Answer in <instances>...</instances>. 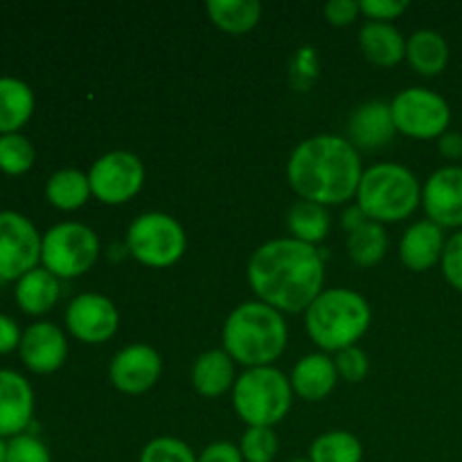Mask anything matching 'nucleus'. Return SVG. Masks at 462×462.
Here are the masks:
<instances>
[{
    "mask_svg": "<svg viewBox=\"0 0 462 462\" xmlns=\"http://www.w3.org/2000/svg\"><path fill=\"white\" fill-rule=\"evenodd\" d=\"M248 282L260 302L287 314H300L323 291V257L319 248L293 237L271 239L251 255Z\"/></svg>",
    "mask_w": 462,
    "mask_h": 462,
    "instance_id": "1",
    "label": "nucleus"
},
{
    "mask_svg": "<svg viewBox=\"0 0 462 462\" xmlns=\"http://www.w3.org/2000/svg\"><path fill=\"white\" fill-rule=\"evenodd\" d=\"M364 167L359 149L341 135H314L293 149L287 162L289 185L319 206H341L356 197Z\"/></svg>",
    "mask_w": 462,
    "mask_h": 462,
    "instance_id": "2",
    "label": "nucleus"
},
{
    "mask_svg": "<svg viewBox=\"0 0 462 462\" xmlns=\"http://www.w3.org/2000/svg\"><path fill=\"white\" fill-rule=\"evenodd\" d=\"M224 350L230 359L251 368H264L282 356L289 329L282 311L260 300L242 302L224 323Z\"/></svg>",
    "mask_w": 462,
    "mask_h": 462,
    "instance_id": "3",
    "label": "nucleus"
},
{
    "mask_svg": "<svg viewBox=\"0 0 462 462\" xmlns=\"http://www.w3.org/2000/svg\"><path fill=\"white\" fill-rule=\"evenodd\" d=\"M370 305L352 289H325L305 311L311 341L325 352L352 347L370 328Z\"/></svg>",
    "mask_w": 462,
    "mask_h": 462,
    "instance_id": "4",
    "label": "nucleus"
},
{
    "mask_svg": "<svg viewBox=\"0 0 462 462\" xmlns=\"http://www.w3.org/2000/svg\"><path fill=\"white\" fill-rule=\"evenodd\" d=\"M422 203V188L413 171L397 162H379L361 176L356 206L374 224L404 221Z\"/></svg>",
    "mask_w": 462,
    "mask_h": 462,
    "instance_id": "5",
    "label": "nucleus"
},
{
    "mask_svg": "<svg viewBox=\"0 0 462 462\" xmlns=\"http://www.w3.org/2000/svg\"><path fill=\"white\" fill-rule=\"evenodd\" d=\"M293 402L291 382L273 365L251 368L233 386V406L248 427L273 429Z\"/></svg>",
    "mask_w": 462,
    "mask_h": 462,
    "instance_id": "6",
    "label": "nucleus"
},
{
    "mask_svg": "<svg viewBox=\"0 0 462 462\" xmlns=\"http://www.w3.org/2000/svg\"><path fill=\"white\" fill-rule=\"evenodd\" d=\"M188 237L174 217L165 212H144L131 221L126 230V248L131 255L152 269H167L183 257Z\"/></svg>",
    "mask_w": 462,
    "mask_h": 462,
    "instance_id": "7",
    "label": "nucleus"
},
{
    "mask_svg": "<svg viewBox=\"0 0 462 462\" xmlns=\"http://www.w3.org/2000/svg\"><path fill=\"white\" fill-rule=\"evenodd\" d=\"M97 235L79 221L52 226L41 242V262L54 278H79L97 262Z\"/></svg>",
    "mask_w": 462,
    "mask_h": 462,
    "instance_id": "8",
    "label": "nucleus"
},
{
    "mask_svg": "<svg viewBox=\"0 0 462 462\" xmlns=\"http://www.w3.org/2000/svg\"><path fill=\"white\" fill-rule=\"evenodd\" d=\"M391 113L395 129L418 140L442 138L451 122V108L447 99L420 86L395 95L391 102Z\"/></svg>",
    "mask_w": 462,
    "mask_h": 462,
    "instance_id": "9",
    "label": "nucleus"
},
{
    "mask_svg": "<svg viewBox=\"0 0 462 462\" xmlns=\"http://www.w3.org/2000/svg\"><path fill=\"white\" fill-rule=\"evenodd\" d=\"M90 192L106 206L131 201L144 185V165L131 152H108L88 171Z\"/></svg>",
    "mask_w": 462,
    "mask_h": 462,
    "instance_id": "10",
    "label": "nucleus"
},
{
    "mask_svg": "<svg viewBox=\"0 0 462 462\" xmlns=\"http://www.w3.org/2000/svg\"><path fill=\"white\" fill-rule=\"evenodd\" d=\"M41 242L36 226L14 210L0 212V280L12 282L36 269L41 262Z\"/></svg>",
    "mask_w": 462,
    "mask_h": 462,
    "instance_id": "11",
    "label": "nucleus"
},
{
    "mask_svg": "<svg viewBox=\"0 0 462 462\" xmlns=\"http://www.w3.org/2000/svg\"><path fill=\"white\" fill-rule=\"evenodd\" d=\"M66 325L77 341L97 346L117 332L120 314L111 298L102 293H79L68 305Z\"/></svg>",
    "mask_w": 462,
    "mask_h": 462,
    "instance_id": "12",
    "label": "nucleus"
},
{
    "mask_svg": "<svg viewBox=\"0 0 462 462\" xmlns=\"http://www.w3.org/2000/svg\"><path fill=\"white\" fill-rule=\"evenodd\" d=\"M162 373V359L152 346L134 343L126 346L113 356L108 377L113 386L125 395H143L149 388L156 386Z\"/></svg>",
    "mask_w": 462,
    "mask_h": 462,
    "instance_id": "13",
    "label": "nucleus"
},
{
    "mask_svg": "<svg viewBox=\"0 0 462 462\" xmlns=\"http://www.w3.org/2000/svg\"><path fill=\"white\" fill-rule=\"evenodd\" d=\"M422 206L429 219L442 228H462V167L433 171L422 188Z\"/></svg>",
    "mask_w": 462,
    "mask_h": 462,
    "instance_id": "14",
    "label": "nucleus"
},
{
    "mask_svg": "<svg viewBox=\"0 0 462 462\" xmlns=\"http://www.w3.org/2000/svg\"><path fill=\"white\" fill-rule=\"evenodd\" d=\"M21 359L32 373L50 374L57 373L68 356L66 334L52 323H34L23 332Z\"/></svg>",
    "mask_w": 462,
    "mask_h": 462,
    "instance_id": "15",
    "label": "nucleus"
},
{
    "mask_svg": "<svg viewBox=\"0 0 462 462\" xmlns=\"http://www.w3.org/2000/svg\"><path fill=\"white\" fill-rule=\"evenodd\" d=\"M34 415V391L23 374L0 370V438L25 433Z\"/></svg>",
    "mask_w": 462,
    "mask_h": 462,
    "instance_id": "16",
    "label": "nucleus"
},
{
    "mask_svg": "<svg viewBox=\"0 0 462 462\" xmlns=\"http://www.w3.org/2000/svg\"><path fill=\"white\" fill-rule=\"evenodd\" d=\"M447 239L442 226L433 224L431 219H422L411 226L400 242V257L406 269L422 271L431 269L442 260Z\"/></svg>",
    "mask_w": 462,
    "mask_h": 462,
    "instance_id": "17",
    "label": "nucleus"
},
{
    "mask_svg": "<svg viewBox=\"0 0 462 462\" xmlns=\"http://www.w3.org/2000/svg\"><path fill=\"white\" fill-rule=\"evenodd\" d=\"M395 122H393L391 104L386 102H365L352 113L347 134L350 143L356 149H379L388 144L395 135Z\"/></svg>",
    "mask_w": 462,
    "mask_h": 462,
    "instance_id": "18",
    "label": "nucleus"
},
{
    "mask_svg": "<svg viewBox=\"0 0 462 462\" xmlns=\"http://www.w3.org/2000/svg\"><path fill=\"white\" fill-rule=\"evenodd\" d=\"M291 382L293 393L307 402H320L334 391L338 382V370L334 359H329L323 352L316 355H307L293 365L291 370Z\"/></svg>",
    "mask_w": 462,
    "mask_h": 462,
    "instance_id": "19",
    "label": "nucleus"
},
{
    "mask_svg": "<svg viewBox=\"0 0 462 462\" xmlns=\"http://www.w3.org/2000/svg\"><path fill=\"white\" fill-rule=\"evenodd\" d=\"M235 361L226 350H208L194 361L192 386L201 397H221L235 386Z\"/></svg>",
    "mask_w": 462,
    "mask_h": 462,
    "instance_id": "20",
    "label": "nucleus"
},
{
    "mask_svg": "<svg viewBox=\"0 0 462 462\" xmlns=\"http://www.w3.org/2000/svg\"><path fill=\"white\" fill-rule=\"evenodd\" d=\"M359 45L365 59L377 66L388 68L406 59V41L393 23H365L359 32Z\"/></svg>",
    "mask_w": 462,
    "mask_h": 462,
    "instance_id": "21",
    "label": "nucleus"
},
{
    "mask_svg": "<svg viewBox=\"0 0 462 462\" xmlns=\"http://www.w3.org/2000/svg\"><path fill=\"white\" fill-rule=\"evenodd\" d=\"M59 296H61L59 278H54L43 266H36L34 271L23 275L16 282V289H14L16 305L30 316L48 314L59 302Z\"/></svg>",
    "mask_w": 462,
    "mask_h": 462,
    "instance_id": "22",
    "label": "nucleus"
},
{
    "mask_svg": "<svg viewBox=\"0 0 462 462\" xmlns=\"http://www.w3.org/2000/svg\"><path fill=\"white\" fill-rule=\"evenodd\" d=\"M34 90L16 77H0V135L18 134L34 113Z\"/></svg>",
    "mask_w": 462,
    "mask_h": 462,
    "instance_id": "23",
    "label": "nucleus"
},
{
    "mask_svg": "<svg viewBox=\"0 0 462 462\" xmlns=\"http://www.w3.org/2000/svg\"><path fill=\"white\" fill-rule=\"evenodd\" d=\"M406 59L411 68L424 77H436L449 63V45L436 30H418L406 41Z\"/></svg>",
    "mask_w": 462,
    "mask_h": 462,
    "instance_id": "24",
    "label": "nucleus"
},
{
    "mask_svg": "<svg viewBox=\"0 0 462 462\" xmlns=\"http://www.w3.org/2000/svg\"><path fill=\"white\" fill-rule=\"evenodd\" d=\"M206 12L219 30L246 34L260 23L262 5L257 0H208Z\"/></svg>",
    "mask_w": 462,
    "mask_h": 462,
    "instance_id": "25",
    "label": "nucleus"
},
{
    "mask_svg": "<svg viewBox=\"0 0 462 462\" xmlns=\"http://www.w3.org/2000/svg\"><path fill=\"white\" fill-rule=\"evenodd\" d=\"M90 197L93 192H90L88 174L79 170H59L45 183V199L63 212L86 206Z\"/></svg>",
    "mask_w": 462,
    "mask_h": 462,
    "instance_id": "26",
    "label": "nucleus"
},
{
    "mask_svg": "<svg viewBox=\"0 0 462 462\" xmlns=\"http://www.w3.org/2000/svg\"><path fill=\"white\" fill-rule=\"evenodd\" d=\"M287 226L291 230L293 239L316 246L329 233V212L325 206L300 199L289 210Z\"/></svg>",
    "mask_w": 462,
    "mask_h": 462,
    "instance_id": "27",
    "label": "nucleus"
},
{
    "mask_svg": "<svg viewBox=\"0 0 462 462\" xmlns=\"http://www.w3.org/2000/svg\"><path fill=\"white\" fill-rule=\"evenodd\" d=\"M388 251V237L382 224L365 221L347 237V255L356 266H374Z\"/></svg>",
    "mask_w": 462,
    "mask_h": 462,
    "instance_id": "28",
    "label": "nucleus"
},
{
    "mask_svg": "<svg viewBox=\"0 0 462 462\" xmlns=\"http://www.w3.org/2000/svg\"><path fill=\"white\" fill-rule=\"evenodd\" d=\"M364 447L350 431H328L310 447L311 462H361Z\"/></svg>",
    "mask_w": 462,
    "mask_h": 462,
    "instance_id": "29",
    "label": "nucleus"
},
{
    "mask_svg": "<svg viewBox=\"0 0 462 462\" xmlns=\"http://www.w3.org/2000/svg\"><path fill=\"white\" fill-rule=\"evenodd\" d=\"M34 147L21 134L0 135V171L7 176H21L34 165Z\"/></svg>",
    "mask_w": 462,
    "mask_h": 462,
    "instance_id": "30",
    "label": "nucleus"
},
{
    "mask_svg": "<svg viewBox=\"0 0 462 462\" xmlns=\"http://www.w3.org/2000/svg\"><path fill=\"white\" fill-rule=\"evenodd\" d=\"M278 447L280 442L273 429L248 427L242 436L239 451H242L244 462H273L278 456Z\"/></svg>",
    "mask_w": 462,
    "mask_h": 462,
    "instance_id": "31",
    "label": "nucleus"
},
{
    "mask_svg": "<svg viewBox=\"0 0 462 462\" xmlns=\"http://www.w3.org/2000/svg\"><path fill=\"white\" fill-rule=\"evenodd\" d=\"M140 462H199L194 451L179 438H153L140 454Z\"/></svg>",
    "mask_w": 462,
    "mask_h": 462,
    "instance_id": "32",
    "label": "nucleus"
},
{
    "mask_svg": "<svg viewBox=\"0 0 462 462\" xmlns=\"http://www.w3.org/2000/svg\"><path fill=\"white\" fill-rule=\"evenodd\" d=\"M7 462H52V456L39 438L23 433L7 442Z\"/></svg>",
    "mask_w": 462,
    "mask_h": 462,
    "instance_id": "33",
    "label": "nucleus"
},
{
    "mask_svg": "<svg viewBox=\"0 0 462 462\" xmlns=\"http://www.w3.org/2000/svg\"><path fill=\"white\" fill-rule=\"evenodd\" d=\"M334 364H337L338 377H343L346 382H350V383L364 382L365 374H368V370H370L368 355H365V352L356 346L337 352V359H334Z\"/></svg>",
    "mask_w": 462,
    "mask_h": 462,
    "instance_id": "34",
    "label": "nucleus"
},
{
    "mask_svg": "<svg viewBox=\"0 0 462 462\" xmlns=\"http://www.w3.org/2000/svg\"><path fill=\"white\" fill-rule=\"evenodd\" d=\"M440 264L447 282L454 289H458V291H462V230H458V233L451 235V237L447 239Z\"/></svg>",
    "mask_w": 462,
    "mask_h": 462,
    "instance_id": "35",
    "label": "nucleus"
},
{
    "mask_svg": "<svg viewBox=\"0 0 462 462\" xmlns=\"http://www.w3.org/2000/svg\"><path fill=\"white\" fill-rule=\"evenodd\" d=\"M359 9L370 21L391 23L409 9V3L406 0H361Z\"/></svg>",
    "mask_w": 462,
    "mask_h": 462,
    "instance_id": "36",
    "label": "nucleus"
},
{
    "mask_svg": "<svg viewBox=\"0 0 462 462\" xmlns=\"http://www.w3.org/2000/svg\"><path fill=\"white\" fill-rule=\"evenodd\" d=\"M323 14L325 18H328V23H332V25L337 27H346L350 25V23H355V18L359 16L361 9L356 0H329L323 7Z\"/></svg>",
    "mask_w": 462,
    "mask_h": 462,
    "instance_id": "37",
    "label": "nucleus"
},
{
    "mask_svg": "<svg viewBox=\"0 0 462 462\" xmlns=\"http://www.w3.org/2000/svg\"><path fill=\"white\" fill-rule=\"evenodd\" d=\"M199 462H244V456L233 442H212L201 451Z\"/></svg>",
    "mask_w": 462,
    "mask_h": 462,
    "instance_id": "38",
    "label": "nucleus"
},
{
    "mask_svg": "<svg viewBox=\"0 0 462 462\" xmlns=\"http://www.w3.org/2000/svg\"><path fill=\"white\" fill-rule=\"evenodd\" d=\"M23 332L18 329L16 320L9 319L7 314H0V355H9L16 347H21Z\"/></svg>",
    "mask_w": 462,
    "mask_h": 462,
    "instance_id": "39",
    "label": "nucleus"
},
{
    "mask_svg": "<svg viewBox=\"0 0 462 462\" xmlns=\"http://www.w3.org/2000/svg\"><path fill=\"white\" fill-rule=\"evenodd\" d=\"M440 153L445 158H449V161H458V158H462V135L460 134H445L440 138Z\"/></svg>",
    "mask_w": 462,
    "mask_h": 462,
    "instance_id": "40",
    "label": "nucleus"
},
{
    "mask_svg": "<svg viewBox=\"0 0 462 462\" xmlns=\"http://www.w3.org/2000/svg\"><path fill=\"white\" fill-rule=\"evenodd\" d=\"M365 221H368V219H365V215L361 212L359 206H352V208H347L346 212H343V228H346L347 233H355V230L361 228Z\"/></svg>",
    "mask_w": 462,
    "mask_h": 462,
    "instance_id": "41",
    "label": "nucleus"
},
{
    "mask_svg": "<svg viewBox=\"0 0 462 462\" xmlns=\"http://www.w3.org/2000/svg\"><path fill=\"white\" fill-rule=\"evenodd\" d=\"M0 462H7V442L0 438Z\"/></svg>",
    "mask_w": 462,
    "mask_h": 462,
    "instance_id": "42",
    "label": "nucleus"
},
{
    "mask_svg": "<svg viewBox=\"0 0 462 462\" xmlns=\"http://www.w3.org/2000/svg\"><path fill=\"white\" fill-rule=\"evenodd\" d=\"M289 462H311L310 458H293V460H289Z\"/></svg>",
    "mask_w": 462,
    "mask_h": 462,
    "instance_id": "43",
    "label": "nucleus"
}]
</instances>
